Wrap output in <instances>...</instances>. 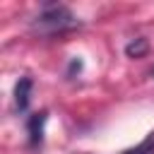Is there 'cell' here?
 <instances>
[{"label":"cell","mask_w":154,"mask_h":154,"mask_svg":"<svg viewBox=\"0 0 154 154\" xmlns=\"http://www.w3.org/2000/svg\"><path fill=\"white\" fill-rule=\"evenodd\" d=\"M75 26H77L75 14H72L67 7H60V5L43 10V12L34 19V29L41 31V34H63V31L75 29Z\"/></svg>","instance_id":"obj_1"},{"label":"cell","mask_w":154,"mask_h":154,"mask_svg":"<svg viewBox=\"0 0 154 154\" xmlns=\"http://www.w3.org/2000/svg\"><path fill=\"white\" fill-rule=\"evenodd\" d=\"M46 118H48V113H46V111H41V113H34V116L29 118V123H26L29 142H31L34 147L43 140V125H46Z\"/></svg>","instance_id":"obj_2"},{"label":"cell","mask_w":154,"mask_h":154,"mask_svg":"<svg viewBox=\"0 0 154 154\" xmlns=\"http://www.w3.org/2000/svg\"><path fill=\"white\" fill-rule=\"evenodd\" d=\"M31 87H34V82H31L29 77H22V79L14 84V106H17L19 111H26L29 99H31Z\"/></svg>","instance_id":"obj_3"},{"label":"cell","mask_w":154,"mask_h":154,"mask_svg":"<svg viewBox=\"0 0 154 154\" xmlns=\"http://www.w3.org/2000/svg\"><path fill=\"white\" fill-rule=\"evenodd\" d=\"M147 51H149L147 38H135V41H130V43L125 46L128 58H144V55H147Z\"/></svg>","instance_id":"obj_4"},{"label":"cell","mask_w":154,"mask_h":154,"mask_svg":"<svg viewBox=\"0 0 154 154\" xmlns=\"http://www.w3.org/2000/svg\"><path fill=\"white\" fill-rule=\"evenodd\" d=\"M123 154H154V132H149L137 147H132V149H128Z\"/></svg>","instance_id":"obj_5"},{"label":"cell","mask_w":154,"mask_h":154,"mask_svg":"<svg viewBox=\"0 0 154 154\" xmlns=\"http://www.w3.org/2000/svg\"><path fill=\"white\" fill-rule=\"evenodd\" d=\"M152 77H154V67H152Z\"/></svg>","instance_id":"obj_6"}]
</instances>
